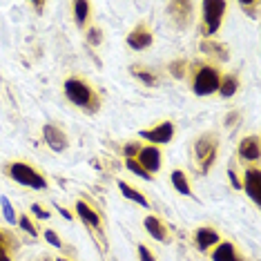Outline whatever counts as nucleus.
<instances>
[{
  "label": "nucleus",
  "mask_w": 261,
  "mask_h": 261,
  "mask_svg": "<svg viewBox=\"0 0 261 261\" xmlns=\"http://www.w3.org/2000/svg\"><path fill=\"white\" fill-rule=\"evenodd\" d=\"M63 90H65V96L72 100L76 108L85 110L87 114H96L98 112L100 96H98V92L90 85V81L79 79V76H72V79L65 81Z\"/></svg>",
  "instance_id": "obj_1"
},
{
  "label": "nucleus",
  "mask_w": 261,
  "mask_h": 261,
  "mask_svg": "<svg viewBox=\"0 0 261 261\" xmlns=\"http://www.w3.org/2000/svg\"><path fill=\"white\" fill-rule=\"evenodd\" d=\"M190 87L197 96H210L219 92V83H221V72L217 65L212 63H192L190 65Z\"/></svg>",
  "instance_id": "obj_2"
},
{
  "label": "nucleus",
  "mask_w": 261,
  "mask_h": 261,
  "mask_svg": "<svg viewBox=\"0 0 261 261\" xmlns=\"http://www.w3.org/2000/svg\"><path fill=\"white\" fill-rule=\"evenodd\" d=\"M201 11H203V16H201V34L205 38H212L223 22L228 3H223V0H205V3H201Z\"/></svg>",
  "instance_id": "obj_3"
},
{
  "label": "nucleus",
  "mask_w": 261,
  "mask_h": 261,
  "mask_svg": "<svg viewBox=\"0 0 261 261\" xmlns=\"http://www.w3.org/2000/svg\"><path fill=\"white\" fill-rule=\"evenodd\" d=\"M7 174H9V179H14L16 183H20V186H25V188H32V190H45L47 188L45 174L29 163H20V161L9 163Z\"/></svg>",
  "instance_id": "obj_4"
},
{
  "label": "nucleus",
  "mask_w": 261,
  "mask_h": 261,
  "mask_svg": "<svg viewBox=\"0 0 261 261\" xmlns=\"http://www.w3.org/2000/svg\"><path fill=\"white\" fill-rule=\"evenodd\" d=\"M194 150V156H197V163H199V170L201 174H205L207 170L215 165L217 161V152H219V139L215 132H205L201 134L192 145Z\"/></svg>",
  "instance_id": "obj_5"
},
{
  "label": "nucleus",
  "mask_w": 261,
  "mask_h": 261,
  "mask_svg": "<svg viewBox=\"0 0 261 261\" xmlns=\"http://www.w3.org/2000/svg\"><path fill=\"white\" fill-rule=\"evenodd\" d=\"M176 132V127H174V123L172 121H161V123H156L154 127L150 129H141L139 136L141 139H145V141H150V145H165V143H170L172 141V136H174Z\"/></svg>",
  "instance_id": "obj_6"
},
{
  "label": "nucleus",
  "mask_w": 261,
  "mask_h": 261,
  "mask_svg": "<svg viewBox=\"0 0 261 261\" xmlns=\"http://www.w3.org/2000/svg\"><path fill=\"white\" fill-rule=\"evenodd\" d=\"M136 163H139L150 176L156 174V172L161 170V165H163L161 147H156V145H143V147H141V152L136 154Z\"/></svg>",
  "instance_id": "obj_7"
},
{
  "label": "nucleus",
  "mask_w": 261,
  "mask_h": 261,
  "mask_svg": "<svg viewBox=\"0 0 261 261\" xmlns=\"http://www.w3.org/2000/svg\"><path fill=\"white\" fill-rule=\"evenodd\" d=\"M243 190L252 199L254 205H261V170L259 165H250L243 170Z\"/></svg>",
  "instance_id": "obj_8"
},
{
  "label": "nucleus",
  "mask_w": 261,
  "mask_h": 261,
  "mask_svg": "<svg viewBox=\"0 0 261 261\" xmlns=\"http://www.w3.org/2000/svg\"><path fill=\"white\" fill-rule=\"evenodd\" d=\"M154 40V34H152V27L147 22H139V25L132 27V32L127 34V45L132 49L141 51V49H147Z\"/></svg>",
  "instance_id": "obj_9"
},
{
  "label": "nucleus",
  "mask_w": 261,
  "mask_h": 261,
  "mask_svg": "<svg viewBox=\"0 0 261 261\" xmlns=\"http://www.w3.org/2000/svg\"><path fill=\"white\" fill-rule=\"evenodd\" d=\"M43 139H45V143L49 145V150H54V152H65L69 145L67 134L58 125H54V123H45L43 125Z\"/></svg>",
  "instance_id": "obj_10"
},
{
  "label": "nucleus",
  "mask_w": 261,
  "mask_h": 261,
  "mask_svg": "<svg viewBox=\"0 0 261 261\" xmlns=\"http://www.w3.org/2000/svg\"><path fill=\"white\" fill-rule=\"evenodd\" d=\"M261 156V150H259V136L252 134V136H246L241 139L239 143V159L243 163H257Z\"/></svg>",
  "instance_id": "obj_11"
},
{
  "label": "nucleus",
  "mask_w": 261,
  "mask_h": 261,
  "mask_svg": "<svg viewBox=\"0 0 261 261\" xmlns=\"http://www.w3.org/2000/svg\"><path fill=\"white\" fill-rule=\"evenodd\" d=\"M212 261H243V257L232 241H219L212 250Z\"/></svg>",
  "instance_id": "obj_12"
},
{
  "label": "nucleus",
  "mask_w": 261,
  "mask_h": 261,
  "mask_svg": "<svg viewBox=\"0 0 261 261\" xmlns=\"http://www.w3.org/2000/svg\"><path fill=\"white\" fill-rule=\"evenodd\" d=\"M145 230H147V234L152 237V239H156V241H168L170 239V228L165 225V221L161 217H156V215H150V217H145Z\"/></svg>",
  "instance_id": "obj_13"
},
{
  "label": "nucleus",
  "mask_w": 261,
  "mask_h": 261,
  "mask_svg": "<svg viewBox=\"0 0 261 261\" xmlns=\"http://www.w3.org/2000/svg\"><path fill=\"white\" fill-rule=\"evenodd\" d=\"M194 241H197L199 250L205 252L219 243V232L215 228H210V225H201V228H197V232H194Z\"/></svg>",
  "instance_id": "obj_14"
},
{
  "label": "nucleus",
  "mask_w": 261,
  "mask_h": 261,
  "mask_svg": "<svg viewBox=\"0 0 261 261\" xmlns=\"http://www.w3.org/2000/svg\"><path fill=\"white\" fill-rule=\"evenodd\" d=\"M76 215H79L83 223L90 225V228H100V215L96 212V207H92L85 199L76 201Z\"/></svg>",
  "instance_id": "obj_15"
},
{
  "label": "nucleus",
  "mask_w": 261,
  "mask_h": 261,
  "mask_svg": "<svg viewBox=\"0 0 261 261\" xmlns=\"http://www.w3.org/2000/svg\"><path fill=\"white\" fill-rule=\"evenodd\" d=\"M170 181H172V186H174V190H176L179 194H183V197H192V188H190V179H188V174H186L183 170H172Z\"/></svg>",
  "instance_id": "obj_16"
},
{
  "label": "nucleus",
  "mask_w": 261,
  "mask_h": 261,
  "mask_svg": "<svg viewBox=\"0 0 261 261\" xmlns=\"http://www.w3.org/2000/svg\"><path fill=\"white\" fill-rule=\"evenodd\" d=\"M118 190H121V194L125 199H129V201H134V203H139L141 207H150V201L145 199V194L141 192V190H136V188H132L129 183H125V181H118Z\"/></svg>",
  "instance_id": "obj_17"
},
{
  "label": "nucleus",
  "mask_w": 261,
  "mask_h": 261,
  "mask_svg": "<svg viewBox=\"0 0 261 261\" xmlns=\"http://www.w3.org/2000/svg\"><path fill=\"white\" fill-rule=\"evenodd\" d=\"M237 90H239V76H237V74H225V76H221V83H219V94H221L223 98L234 96Z\"/></svg>",
  "instance_id": "obj_18"
},
{
  "label": "nucleus",
  "mask_w": 261,
  "mask_h": 261,
  "mask_svg": "<svg viewBox=\"0 0 261 261\" xmlns=\"http://www.w3.org/2000/svg\"><path fill=\"white\" fill-rule=\"evenodd\" d=\"M90 14H92V5L87 0H81V3H74V20L79 27H85L90 22Z\"/></svg>",
  "instance_id": "obj_19"
},
{
  "label": "nucleus",
  "mask_w": 261,
  "mask_h": 261,
  "mask_svg": "<svg viewBox=\"0 0 261 261\" xmlns=\"http://www.w3.org/2000/svg\"><path fill=\"white\" fill-rule=\"evenodd\" d=\"M129 72H132V76H136V79L143 81L145 85H150V87L159 83L156 74H150V72H147V69H143V67H136V65H132V67H129Z\"/></svg>",
  "instance_id": "obj_20"
},
{
  "label": "nucleus",
  "mask_w": 261,
  "mask_h": 261,
  "mask_svg": "<svg viewBox=\"0 0 261 261\" xmlns=\"http://www.w3.org/2000/svg\"><path fill=\"white\" fill-rule=\"evenodd\" d=\"M18 225H20V230H25L27 234L38 237V228H36V223L29 219V215H20V217H18Z\"/></svg>",
  "instance_id": "obj_21"
},
{
  "label": "nucleus",
  "mask_w": 261,
  "mask_h": 261,
  "mask_svg": "<svg viewBox=\"0 0 261 261\" xmlns=\"http://www.w3.org/2000/svg\"><path fill=\"white\" fill-rule=\"evenodd\" d=\"M125 168L129 170V172H134L136 176H141V179H145V181H152V176L147 174V172L141 168L139 163H136V159H125Z\"/></svg>",
  "instance_id": "obj_22"
},
{
  "label": "nucleus",
  "mask_w": 261,
  "mask_h": 261,
  "mask_svg": "<svg viewBox=\"0 0 261 261\" xmlns=\"http://www.w3.org/2000/svg\"><path fill=\"white\" fill-rule=\"evenodd\" d=\"M14 246H16V241L11 239V234L0 230V254H11V248Z\"/></svg>",
  "instance_id": "obj_23"
},
{
  "label": "nucleus",
  "mask_w": 261,
  "mask_h": 261,
  "mask_svg": "<svg viewBox=\"0 0 261 261\" xmlns=\"http://www.w3.org/2000/svg\"><path fill=\"white\" fill-rule=\"evenodd\" d=\"M0 205H3L5 219H7L9 223H16V221H18V217H16V210H14V205L9 203V199H7V197H3V199H0Z\"/></svg>",
  "instance_id": "obj_24"
},
{
  "label": "nucleus",
  "mask_w": 261,
  "mask_h": 261,
  "mask_svg": "<svg viewBox=\"0 0 261 261\" xmlns=\"http://www.w3.org/2000/svg\"><path fill=\"white\" fill-rule=\"evenodd\" d=\"M85 38H87V43L90 45H100L103 43V32H100V29H96V27H90L87 29V34H85Z\"/></svg>",
  "instance_id": "obj_25"
},
{
  "label": "nucleus",
  "mask_w": 261,
  "mask_h": 261,
  "mask_svg": "<svg viewBox=\"0 0 261 261\" xmlns=\"http://www.w3.org/2000/svg\"><path fill=\"white\" fill-rule=\"evenodd\" d=\"M141 141H132V143H127L125 147H123V154H125V159H136V154L141 152Z\"/></svg>",
  "instance_id": "obj_26"
},
{
  "label": "nucleus",
  "mask_w": 261,
  "mask_h": 261,
  "mask_svg": "<svg viewBox=\"0 0 261 261\" xmlns=\"http://www.w3.org/2000/svg\"><path fill=\"white\" fill-rule=\"evenodd\" d=\"M43 237H45V241H47V243H51V246H54V248H61V246H63L61 237H58V234L54 232V230H45Z\"/></svg>",
  "instance_id": "obj_27"
},
{
  "label": "nucleus",
  "mask_w": 261,
  "mask_h": 261,
  "mask_svg": "<svg viewBox=\"0 0 261 261\" xmlns=\"http://www.w3.org/2000/svg\"><path fill=\"white\" fill-rule=\"evenodd\" d=\"M136 250H139V259L141 261H156V259H154V254L150 252V248L143 246V243H139V246H136Z\"/></svg>",
  "instance_id": "obj_28"
},
{
  "label": "nucleus",
  "mask_w": 261,
  "mask_h": 261,
  "mask_svg": "<svg viewBox=\"0 0 261 261\" xmlns=\"http://www.w3.org/2000/svg\"><path fill=\"white\" fill-rule=\"evenodd\" d=\"M32 215H34V217H38V219H49L51 212H49V210H45V207L40 205V203H32Z\"/></svg>",
  "instance_id": "obj_29"
},
{
  "label": "nucleus",
  "mask_w": 261,
  "mask_h": 261,
  "mask_svg": "<svg viewBox=\"0 0 261 261\" xmlns=\"http://www.w3.org/2000/svg\"><path fill=\"white\" fill-rule=\"evenodd\" d=\"M58 212H61V215L65 217V219H74V215L69 210H65V207H58Z\"/></svg>",
  "instance_id": "obj_30"
},
{
  "label": "nucleus",
  "mask_w": 261,
  "mask_h": 261,
  "mask_svg": "<svg viewBox=\"0 0 261 261\" xmlns=\"http://www.w3.org/2000/svg\"><path fill=\"white\" fill-rule=\"evenodd\" d=\"M0 261H11V254H0Z\"/></svg>",
  "instance_id": "obj_31"
},
{
  "label": "nucleus",
  "mask_w": 261,
  "mask_h": 261,
  "mask_svg": "<svg viewBox=\"0 0 261 261\" xmlns=\"http://www.w3.org/2000/svg\"><path fill=\"white\" fill-rule=\"evenodd\" d=\"M58 261H67V259H58Z\"/></svg>",
  "instance_id": "obj_32"
}]
</instances>
